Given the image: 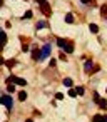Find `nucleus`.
Instances as JSON below:
<instances>
[{
  "label": "nucleus",
  "instance_id": "f257e3e1",
  "mask_svg": "<svg viewBox=\"0 0 107 122\" xmlns=\"http://www.w3.org/2000/svg\"><path fill=\"white\" fill-rule=\"evenodd\" d=\"M39 2V5H40V10L45 14V15H50V7H49V4H47V0H37Z\"/></svg>",
  "mask_w": 107,
  "mask_h": 122
},
{
  "label": "nucleus",
  "instance_id": "f03ea898",
  "mask_svg": "<svg viewBox=\"0 0 107 122\" xmlns=\"http://www.w3.org/2000/svg\"><path fill=\"white\" fill-rule=\"evenodd\" d=\"M49 54H50V44H45V45L42 47V50H40V60L47 59V57H49Z\"/></svg>",
  "mask_w": 107,
  "mask_h": 122
},
{
  "label": "nucleus",
  "instance_id": "7ed1b4c3",
  "mask_svg": "<svg viewBox=\"0 0 107 122\" xmlns=\"http://www.w3.org/2000/svg\"><path fill=\"white\" fill-rule=\"evenodd\" d=\"M7 80H9V82H15V84H19V85H27V80H25V79H20V77H9Z\"/></svg>",
  "mask_w": 107,
  "mask_h": 122
},
{
  "label": "nucleus",
  "instance_id": "20e7f679",
  "mask_svg": "<svg viewBox=\"0 0 107 122\" xmlns=\"http://www.w3.org/2000/svg\"><path fill=\"white\" fill-rule=\"evenodd\" d=\"M2 102H4V105H5L7 109H12V97H10V95H4V97H2Z\"/></svg>",
  "mask_w": 107,
  "mask_h": 122
},
{
  "label": "nucleus",
  "instance_id": "39448f33",
  "mask_svg": "<svg viewBox=\"0 0 107 122\" xmlns=\"http://www.w3.org/2000/svg\"><path fill=\"white\" fill-rule=\"evenodd\" d=\"M64 50H65L67 54H72V52H74V44H72V42H67L65 47H64Z\"/></svg>",
  "mask_w": 107,
  "mask_h": 122
},
{
  "label": "nucleus",
  "instance_id": "423d86ee",
  "mask_svg": "<svg viewBox=\"0 0 107 122\" xmlns=\"http://www.w3.org/2000/svg\"><path fill=\"white\" fill-rule=\"evenodd\" d=\"M94 122H107V115H94Z\"/></svg>",
  "mask_w": 107,
  "mask_h": 122
},
{
  "label": "nucleus",
  "instance_id": "0eeeda50",
  "mask_svg": "<svg viewBox=\"0 0 107 122\" xmlns=\"http://www.w3.org/2000/svg\"><path fill=\"white\" fill-rule=\"evenodd\" d=\"M100 14H102L104 19H107V4H104V5L100 7Z\"/></svg>",
  "mask_w": 107,
  "mask_h": 122
},
{
  "label": "nucleus",
  "instance_id": "6e6552de",
  "mask_svg": "<svg viewBox=\"0 0 107 122\" xmlns=\"http://www.w3.org/2000/svg\"><path fill=\"white\" fill-rule=\"evenodd\" d=\"M45 27H47V22H44V20L37 22V30H42V29H45Z\"/></svg>",
  "mask_w": 107,
  "mask_h": 122
},
{
  "label": "nucleus",
  "instance_id": "1a4fd4ad",
  "mask_svg": "<svg viewBox=\"0 0 107 122\" xmlns=\"http://www.w3.org/2000/svg\"><path fill=\"white\" fill-rule=\"evenodd\" d=\"M89 29H90V32H92V34H97V32H99V27H97L95 24H90V25H89Z\"/></svg>",
  "mask_w": 107,
  "mask_h": 122
},
{
  "label": "nucleus",
  "instance_id": "9d476101",
  "mask_svg": "<svg viewBox=\"0 0 107 122\" xmlns=\"http://www.w3.org/2000/svg\"><path fill=\"white\" fill-rule=\"evenodd\" d=\"M65 44H67V40H64V39H57V45H59V47H62V49H64V47H65Z\"/></svg>",
  "mask_w": 107,
  "mask_h": 122
},
{
  "label": "nucleus",
  "instance_id": "9b49d317",
  "mask_svg": "<svg viewBox=\"0 0 107 122\" xmlns=\"http://www.w3.org/2000/svg\"><path fill=\"white\" fill-rule=\"evenodd\" d=\"M65 22H67V24H72V22H74V17H72V14H67V15H65Z\"/></svg>",
  "mask_w": 107,
  "mask_h": 122
},
{
  "label": "nucleus",
  "instance_id": "f8f14e48",
  "mask_svg": "<svg viewBox=\"0 0 107 122\" xmlns=\"http://www.w3.org/2000/svg\"><path fill=\"white\" fill-rule=\"evenodd\" d=\"M90 70H92V62L87 60V62H85V72H90Z\"/></svg>",
  "mask_w": 107,
  "mask_h": 122
},
{
  "label": "nucleus",
  "instance_id": "ddd939ff",
  "mask_svg": "<svg viewBox=\"0 0 107 122\" xmlns=\"http://www.w3.org/2000/svg\"><path fill=\"white\" fill-rule=\"evenodd\" d=\"M72 84H74L72 79H64V85H65V87H72Z\"/></svg>",
  "mask_w": 107,
  "mask_h": 122
},
{
  "label": "nucleus",
  "instance_id": "4468645a",
  "mask_svg": "<svg viewBox=\"0 0 107 122\" xmlns=\"http://www.w3.org/2000/svg\"><path fill=\"white\" fill-rule=\"evenodd\" d=\"M25 99H27V94H25V92H19V100H22V102H24Z\"/></svg>",
  "mask_w": 107,
  "mask_h": 122
},
{
  "label": "nucleus",
  "instance_id": "2eb2a0df",
  "mask_svg": "<svg viewBox=\"0 0 107 122\" xmlns=\"http://www.w3.org/2000/svg\"><path fill=\"white\" fill-rule=\"evenodd\" d=\"M0 37H2V45H4V44H7V35H5V32L0 34Z\"/></svg>",
  "mask_w": 107,
  "mask_h": 122
},
{
  "label": "nucleus",
  "instance_id": "dca6fc26",
  "mask_svg": "<svg viewBox=\"0 0 107 122\" xmlns=\"http://www.w3.org/2000/svg\"><path fill=\"white\" fill-rule=\"evenodd\" d=\"M77 95H84V87H77Z\"/></svg>",
  "mask_w": 107,
  "mask_h": 122
},
{
  "label": "nucleus",
  "instance_id": "f3484780",
  "mask_svg": "<svg viewBox=\"0 0 107 122\" xmlns=\"http://www.w3.org/2000/svg\"><path fill=\"white\" fill-rule=\"evenodd\" d=\"M69 97H77V90H69Z\"/></svg>",
  "mask_w": 107,
  "mask_h": 122
},
{
  "label": "nucleus",
  "instance_id": "a211bd4d",
  "mask_svg": "<svg viewBox=\"0 0 107 122\" xmlns=\"http://www.w3.org/2000/svg\"><path fill=\"white\" fill-rule=\"evenodd\" d=\"M99 105H100V109H105V107H107V100H100Z\"/></svg>",
  "mask_w": 107,
  "mask_h": 122
},
{
  "label": "nucleus",
  "instance_id": "6ab92c4d",
  "mask_svg": "<svg viewBox=\"0 0 107 122\" xmlns=\"http://www.w3.org/2000/svg\"><path fill=\"white\" fill-rule=\"evenodd\" d=\"M30 17H32V12H30V10H27V12L24 14V19H30Z\"/></svg>",
  "mask_w": 107,
  "mask_h": 122
},
{
  "label": "nucleus",
  "instance_id": "aec40b11",
  "mask_svg": "<svg viewBox=\"0 0 107 122\" xmlns=\"http://www.w3.org/2000/svg\"><path fill=\"white\" fill-rule=\"evenodd\" d=\"M94 100H95V102H100V100H102V99L99 97V94H97V92H94Z\"/></svg>",
  "mask_w": 107,
  "mask_h": 122
},
{
  "label": "nucleus",
  "instance_id": "412c9836",
  "mask_svg": "<svg viewBox=\"0 0 107 122\" xmlns=\"http://www.w3.org/2000/svg\"><path fill=\"white\" fill-rule=\"evenodd\" d=\"M7 90H9V92H14V90H15V85H12V84H9V87H7Z\"/></svg>",
  "mask_w": 107,
  "mask_h": 122
},
{
  "label": "nucleus",
  "instance_id": "4be33fe9",
  "mask_svg": "<svg viewBox=\"0 0 107 122\" xmlns=\"http://www.w3.org/2000/svg\"><path fill=\"white\" fill-rule=\"evenodd\" d=\"M80 4H84V5H90V4H92V0H80Z\"/></svg>",
  "mask_w": 107,
  "mask_h": 122
},
{
  "label": "nucleus",
  "instance_id": "5701e85b",
  "mask_svg": "<svg viewBox=\"0 0 107 122\" xmlns=\"http://www.w3.org/2000/svg\"><path fill=\"white\" fill-rule=\"evenodd\" d=\"M55 97H57L59 100H62V99H64V94H55Z\"/></svg>",
  "mask_w": 107,
  "mask_h": 122
},
{
  "label": "nucleus",
  "instance_id": "b1692460",
  "mask_svg": "<svg viewBox=\"0 0 107 122\" xmlns=\"http://www.w3.org/2000/svg\"><path fill=\"white\" fill-rule=\"evenodd\" d=\"M25 122H34V120H32V119H27V120H25Z\"/></svg>",
  "mask_w": 107,
  "mask_h": 122
}]
</instances>
